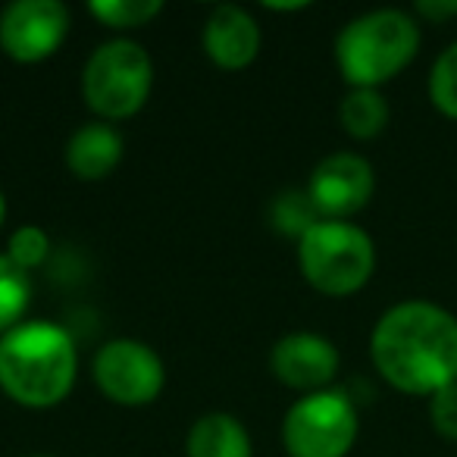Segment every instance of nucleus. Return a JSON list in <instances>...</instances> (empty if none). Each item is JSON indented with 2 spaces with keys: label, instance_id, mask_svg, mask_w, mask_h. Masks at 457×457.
<instances>
[{
  "label": "nucleus",
  "instance_id": "nucleus-1",
  "mask_svg": "<svg viewBox=\"0 0 457 457\" xmlns=\"http://www.w3.org/2000/svg\"><path fill=\"white\" fill-rule=\"evenodd\" d=\"M370 357L388 386L432 398L457 382V317L432 301H401L376 323Z\"/></svg>",
  "mask_w": 457,
  "mask_h": 457
},
{
  "label": "nucleus",
  "instance_id": "nucleus-2",
  "mask_svg": "<svg viewBox=\"0 0 457 457\" xmlns=\"http://www.w3.org/2000/svg\"><path fill=\"white\" fill-rule=\"evenodd\" d=\"M76 342L57 323H20L0 336V388L26 407H54L76 382Z\"/></svg>",
  "mask_w": 457,
  "mask_h": 457
},
{
  "label": "nucleus",
  "instance_id": "nucleus-3",
  "mask_svg": "<svg viewBox=\"0 0 457 457\" xmlns=\"http://www.w3.org/2000/svg\"><path fill=\"white\" fill-rule=\"evenodd\" d=\"M420 51V26L404 10H373L342 29L336 60L351 88H379Z\"/></svg>",
  "mask_w": 457,
  "mask_h": 457
},
{
  "label": "nucleus",
  "instance_id": "nucleus-4",
  "mask_svg": "<svg viewBox=\"0 0 457 457\" xmlns=\"http://www.w3.org/2000/svg\"><path fill=\"white\" fill-rule=\"evenodd\" d=\"M298 263L317 292L345 298L370 282L376 270V245L348 220H320L298 238Z\"/></svg>",
  "mask_w": 457,
  "mask_h": 457
},
{
  "label": "nucleus",
  "instance_id": "nucleus-5",
  "mask_svg": "<svg viewBox=\"0 0 457 457\" xmlns=\"http://www.w3.org/2000/svg\"><path fill=\"white\" fill-rule=\"evenodd\" d=\"M154 85V63L135 41H107L91 54L82 76L88 107L101 120H129L147 104Z\"/></svg>",
  "mask_w": 457,
  "mask_h": 457
},
{
  "label": "nucleus",
  "instance_id": "nucleus-6",
  "mask_svg": "<svg viewBox=\"0 0 457 457\" xmlns=\"http://www.w3.org/2000/svg\"><path fill=\"white\" fill-rule=\"evenodd\" d=\"M357 438V407L345 392L323 388L301 398L282 423L292 457H345Z\"/></svg>",
  "mask_w": 457,
  "mask_h": 457
},
{
  "label": "nucleus",
  "instance_id": "nucleus-7",
  "mask_svg": "<svg viewBox=\"0 0 457 457\" xmlns=\"http://www.w3.org/2000/svg\"><path fill=\"white\" fill-rule=\"evenodd\" d=\"M95 382L122 407L151 404L163 388V363L154 348L132 338L107 342L95 357Z\"/></svg>",
  "mask_w": 457,
  "mask_h": 457
},
{
  "label": "nucleus",
  "instance_id": "nucleus-8",
  "mask_svg": "<svg viewBox=\"0 0 457 457\" xmlns=\"http://www.w3.org/2000/svg\"><path fill=\"white\" fill-rule=\"evenodd\" d=\"M70 35V10L60 0H16L0 13V51L16 63H41Z\"/></svg>",
  "mask_w": 457,
  "mask_h": 457
},
{
  "label": "nucleus",
  "instance_id": "nucleus-9",
  "mask_svg": "<svg viewBox=\"0 0 457 457\" xmlns=\"http://www.w3.org/2000/svg\"><path fill=\"white\" fill-rule=\"evenodd\" d=\"M376 176L373 166L357 154H332L323 163H317L307 185L313 207L323 220H348L357 210H363L373 197Z\"/></svg>",
  "mask_w": 457,
  "mask_h": 457
},
{
  "label": "nucleus",
  "instance_id": "nucleus-10",
  "mask_svg": "<svg viewBox=\"0 0 457 457\" xmlns=\"http://www.w3.org/2000/svg\"><path fill=\"white\" fill-rule=\"evenodd\" d=\"M273 376L288 388L298 392H323L338 373V351L329 338L313 332H292L279 338L270 354Z\"/></svg>",
  "mask_w": 457,
  "mask_h": 457
},
{
  "label": "nucleus",
  "instance_id": "nucleus-11",
  "mask_svg": "<svg viewBox=\"0 0 457 457\" xmlns=\"http://www.w3.org/2000/svg\"><path fill=\"white\" fill-rule=\"evenodd\" d=\"M204 51L220 70H245L261 51V29L248 10L222 4L204 26Z\"/></svg>",
  "mask_w": 457,
  "mask_h": 457
},
{
  "label": "nucleus",
  "instance_id": "nucleus-12",
  "mask_svg": "<svg viewBox=\"0 0 457 457\" xmlns=\"http://www.w3.org/2000/svg\"><path fill=\"white\" fill-rule=\"evenodd\" d=\"M122 160V135L107 122H88L66 145V166L72 176L95 182L116 170Z\"/></svg>",
  "mask_w": 457,
  "mask_h": 457
},
{
  "label": "nucleus",
  "instance_id": "nucleus-13",
  "mask_svg": "<svg viewBox=\"0 0 457 457\" xmlns=\"http://www.w3.org/2000/svg\"><path fill=\"white\" fill-rule=\"evenodd\" d=\"M188 457H251V436L236 417L207 413L188 432Z\"/></svg>",
  "mask_w": 457,
  "mask_h": 457
},
{
  "label": "nucleus",
  "instance_id": "nucleus-14",
  "mask_svg": "<svg viewBox=\"0 0 457 457\" xmlns=\"http://www.w3.org/2000/svg\"><path fill=\"white\" fill-rule=\"evenodd\" d=\"M345 132L357 141H370L388 126V104L379 88H351L338 107Z\"/></svg>",
  "mask_w": 457,
  "mask_h": 457
},
{
  "label": "nucleus",
  "instance_id": "nucleus-15",
  "mask_svg": "<svg viewBox=\"0 0 457 457\" xmlns=\"http://www.w3.org/2000/svg\"><path fill=\"white\" fill-rule=\"evenodd\" d=\"M29 295H32L29 273L4 254L0 257V336L20 326V317L29 307Z\"/></svg>",
  "mask_w": 457,
  "mask_h": 457
},
{
  "label": "nucleus",
  "instance_id": "nucleus-16",
  "mask_svg": "<svg viewBox=\"0 0 457 457\" xmlns=\"http://www.w3.org/2000/svg\"><path fill=\"white\" fill-rule=\"evenodd\" d=\"M88 13L110 29H138L163 13L160 0H91Z\"/></svg>",
  "mask_w": 457,
  "mask_h": 457
},
{
  "label": "nucleus",
  "instance_id": "nucleus-17",
  "mask_svg": "<svg viewBox=\"0 0 457 457\" xmlns=\"http://www.w3.org/2000/svg\"><path fill=\"white\" fill-rule=\"evenodd\" d=\"M429 101L448 120H457V41L448 45L429 70Z\"/></svg>",
  "mask_w": 457,
  "mask_h": 457
},
{
  "label": "nucleus",
  "instance_id": "nucleus-18",
  "mask_svg": "<svg viewBox=\"0 0 457 457\" xmlns=\"http://www.w3.org/2000/svg\"><path fill=\"white\" fill-rule=\"evenodd\" d=\"M273 220H276V226H279L282 232L301 238L307 228L317 226L323 216H320V210L313 207V201H311V195H307V191H288L286 197H279V201H276Z\"/></svg>",
  "mask_w": 457,
  "mask_h": 457
},
{
  "label": "nucleus",
  "instance_id": "nucleus-19",
  "mask_svg": "<svg viewBox=\"0 0 457 457\" xmlns=\"http://www.w3.org/2000/svg\"><path fill=\"white\" fill-rule=\"evenodd\" d=\"M47 251H51V242H47L45 228L38 226H20L10 236V248H7V257L16 263L20 270H35L45 263Z\"/></svg>",
  "mask_w": 457,
  "mask_h": 457
},
{
  "label": "nucleus",
  "instance_id": "nucleus-20",
  "mask_svg": "<svg viewBox=\"0 0 457 457\" xmlns=\"http://www.w3.org/2000/svg\"><path fill=\"white\" fill-rule=\"evenodd\" d=\"M429 423L448 442H457V382L445 386L429 398Z\"/></svg>",
  "mask_w": 457,
  "mask_h": 457
},
{
  "label": "nucleus",
  "instance_id": "nucleus-21",
  "mask_svg": "<svg viewBox=\"0 0 457 457\" xmlns=\"http://www.w3.org/2000/svg\"><path fill=\"white\" fill-rule=\"evenodd\" d=\"M413 10L429 22H445L457 16V0H420Z\"/></svg>",
  "mask_w": 457,
  "mask_h": 457
},
{
  "label": "nucleus",
  "instance_id": "nucleus-22",
  "mask_svg": "<svg viewBox=\"0 0 457 457\" xmlns=\"http://www.w3.org/2000/svg\"><path fill=\"white\" fill-rule=\"evenodd\" d=\"M270 10H301L304 4H267Z\"/></svg>",
  "mask_w": 457,
  "mask_h": 457
},
{
  "label": "nucleus",
  "instance_id": "nucleus-23",
  "mask_svg": "<svg viewBox=\"0 0 457 457\" xmlns=\"http://www.w3.org/2000/svg\"><path fill=\"white\" fill-rule=\"evenodd\" d=\"M4 216H7V201H4V191H0V226H4Z\"/></svg>",
  "mask_w": 457,
  "mask_h": 457
},
{
  "label": "nucleus",
  "instance_id": "nucleus-24",
  "mask_svg": "<svg viewBox=\"0 0 457 457\" xmlns=\"http://www.w3.org/2000/svg\"><path fill=\"white\" fill-rule=\"evenodd\" d=\"M35 457H45V454H35Z\"/></svg>",
  "mask_w": 457,
  "mask_h": 457
}]
</instances>
